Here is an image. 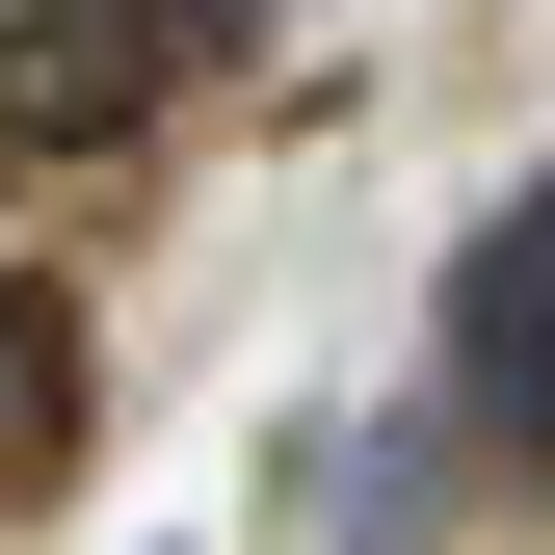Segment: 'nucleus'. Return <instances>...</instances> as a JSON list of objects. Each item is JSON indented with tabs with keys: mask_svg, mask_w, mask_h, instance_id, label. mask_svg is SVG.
Segmentation results:
<instances>
[{
	"mask_svg": "<svg viewBox=\"0 0 555 555\" xmlns=\"http://www.w3.org/2000/svg\"><path fill=\"white\" fill-rule=\"evenodd\" d=\"M27 450H53V318L0 292V476H27Z\"/></svg>",
	"mask_w": 555,
	"mask_h": 555,
	"instance_id": "2",
	"label": "nucleus"
},
{
	"mask_svg": "<svg viewBox=\"0 0 555 555\" xmlns=\"http://www.w3.org/2000/svg\"><path fill=\"white\" fill-rule=\"evenodd\" d=\"M159 27H185V53H238V27H264V0H159Z\"/></svg>",
	"mask_w": 555,
	"mask_h": 555,
	"instance_id": "3",
	"label": "nucleus"
},
{
	"mask_svg": "<svg viewBox=\"0 0 555 555\" xmlns=\"http://www.w3.org/2000/svg\"><path fill=\"white\" fill-rule=\"evenodd\" d=\"M450 397H476L503 450H555V185L476 212V264H450Z\"/></svg>",
	"mask_w": 555,
	"mask_h": 555,
	"instance_id": "1",
	"label": "nucleus"
}]
</instances>
